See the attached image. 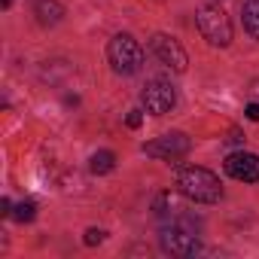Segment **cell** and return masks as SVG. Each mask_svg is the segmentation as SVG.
<instances>
[{
	"label": "cell",
	"instance_id": "obj_1",
	"mask_svg": "<svg viewBox=\"0 0 259 259\" xmlns=\"http://www.w3.org/2000/svg\"><path fill=\"white\" fill-rule=\"evenodd\" d=\"M177 189L189 198V201H198V204H213L223 198V186L217 180L213 171L207 168H177Z\"/></svg>",
	"mask_w": 259,
	"mask_h": 259
},
{
	"label": "cell",
	"instance_id": "obj_2",
	"mask_svg": "<svg viewBox=\"0 0 259 259\" xmlns=\"http://www.w3.org/2000/svg\"><path fill=\"white\" fill-rule=\"evenodd\" d=\"M107 61H110V67L116 70V73H138L141 70V64H144V49H141V43L135 40V37H128V34H119V37H113L110 40V46H107Z\"/></svg>",
	"mask_w": 259,
	"mask_h": 259
},
{
	"label": "cell",
	"instance_id": "obj_3",
	"mask_svg": "<svg viewBox=\"0 0 259 259\" xmlns=\"http://www.w3.org/2000/svg\"><path fill=\"white\" fill-rule=\"evenodd\" d=\"M195 22H198L201 37H204L210 46H229V43H232V22H229V16H226L220 7H213V4L201 7L198 16H195Z\"/></svg>",
	"mask_w": 259,
	"mask_h": 259
},
{
	"label": "cell",
	"instance_id": "obj_4",
	"mask_svg": "<svg viewBox=\"0 0 259 259\" xmlns=\"http://www.w3.org/2000/svg\"><path fill=\"white\" fill-rule=\"evenodd\" d=\"M144 107H147V113H153V116H165V113H171L174 110V104H177V92H174V85L168 82V79H150L147 85H144Z\"/></svg>",
	"mask_w": 259,
	"mask_h": 259
},
{
	"label": "cell",
	"instance_id": "obj_5",
	"mask_svg": "<svg viewBox=\"0 0 259 259\" xmlns=\"http://www.w3.org/2000/svg\"><path fill=\"white\" fill-rule=\"evenodd\" d=\"M162 247L168 253H177V256H195L201 250V241L192 229L180 226V223H171L162 229Z\"/></svg>",
	"mask_w": 259,
	"mask_h": 259
},
{
	"label": "cell",
	"instance_id": "obj_6",
	"mask_svg": "<svg viewBox=\"0 0 259 259\" xmlns=\"http://www.w3.org/2000/svg\"><path fill=\"white\" fill-rule=\"evenodd\" d=\"M150 49H153V55H156L165 67H171V70H177V73H183V70H186V64H189L186 49H183L174 37H168V34H153Z\"/></svg>",
	"mask_w": 259,
	"mask_h": 259
},
{
	"label": "cell",
	"instance_id": "obj_7",
	"mask_svg": "<svg viewBox=\"0 0 259 259\" xmlns=\"http://www.w3.org/2000/svg\"><path fill=\"white\" fill-rule=\"evenodd\" d=\"M189 147H192V144H189V138H186V135L171 132V135H162V138H156V141L144 144V153H147V156H153V159L174 162V159L186 156V153H189Z\"/></svg>",
	"mask_w": 259,
	"mask_h": 259
},
{
	"label": "cell",
	"instance_id": "obj_8",
	"mask_svg": "<svg viewBox=\"0 0 259 259\" xmlns=\"http://www.w3.org/2000/svg\"><path fill=\"white\" fill-rule=\"evenodd\" d=\"M226 174L241 183H259V156L256 153H232L226 159Z\"/></svg>",
	"mask_w": 259,
	"mask_h": 259
},
{
	"label": "cell",
	"instance_id": "obj_9",
	"mask_svg": "<svg viewBox=\"0 0 259 259\" xmlns=\"http://www.w3.org/2000/svg\"><path fill=\"white\" fill-rule=\"evenodd\" d=\"M34 16L40 25H58L61 16H64V7L58 4V0H37V7H34Z\"/></svg>",
	"mask_w": 259,
	"mask_h": 259
},
{
	"label": "cell",
	"instance_id": "obj_10",
	"mask_svg": "<svg viewBox=\"0 0 259 259\" xmlns=\"http://www.w3.org/2000/svg\"><path fill=\"white\" fill-rule=\"evenodd\" d=\"M244 28L250 37L259 40V0H247L244 4Z\"/></svg>",
	"mask_w": 259,
	"mask_h": 259
},
{
	"label": "cell",
	"instance_id": "obj_11",
	"mask_svg": "<svg viewBox=\"0 0 259 259\" xmlns=\"http://www.w3.org/2000/svg\"><path fill=\"white\" fill-rule=\"evenodd\" d=\"M89 168H92V174H110V171L116 168V156H113L110 150H101V153L92 156Z\"/></svg>",
	"mask_w": 259,
	"mask_h": 259
},
{
	"label": "cell",
	"instance_id": "obj_12",
	"mask_svg": "<svg viewBox=\"0 0 259 259\" xmlns=\"http://www.w3.org/2000/svg\"><path fill=\"white\" fill-rule=\"evenodd\" d=\"M13 217H16L19 223H31V220L37 217V204H34V201H22V204L13 210Z\"/></svg>",
	"mask_w": 259,
	"mask_h": 259
},
{
	"label": "cell",
	"instance_id": "obj_13",
	"mask_svg": "<svg viewBox=\"0 0 259 259\" xmlns=\"http://www.w3.org/2000/svg\"><path fill=\"white\" fill-rule=\"evenodd\" d=\"M101 241H104V229H89V232H85V238H82V244H85V247H98Z\"/></svg>",
	"mask_w": 259,
	"mask_h": 259
},
{
	"label": "cell",
	"instance_id": "obj_14",
	"mask_svg": "<svg viewBox=\"0 0 259 259\" xmlns=\"http://www.w3.org/2000/svg\"><path fill=\"white\" fill-rule=\"evenodd\" d=\"M141 122H144V113H141V110H132V113L125 116V125H128V128H141Z\"/></svg>",
	"mask_w": 259,
	"mask_h": 259
},
{
	"label": "cell",
	"instance_id": "obj_15",
	"mask_svg": "<svg viewBox=\"0 0 259 259\" xmlns=\"http://www.w3.org/2000/svg\"><path fill=\"white\" fill-rule=\"evenodd\" d=\"M244 113H247V119H250V122H259V104H247V110H244Z\"/></svg>",
	"mask_w": 259,
	"mask_h": 259
},
{
	"label": "cell",
	"instance_id": "obj_16",
	"mask_svg": "<svg viewBox=\"0 0 259 259\" xmlns=\"http://www.w3.org/2000/svg\"><path fill=\"white\" fill-rule=\"evenodd\" d=\"M0 213H4V217H10V213H13V207H10V198H4V201H0Z\"/></svg>",
	"mask_w": 259,
	"mask_h": 259
}]
</instances>
